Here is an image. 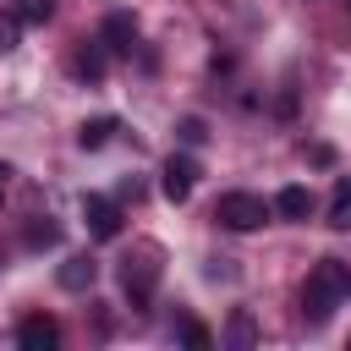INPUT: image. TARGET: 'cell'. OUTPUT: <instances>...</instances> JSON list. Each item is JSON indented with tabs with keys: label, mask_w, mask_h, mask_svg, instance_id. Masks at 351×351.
Here are the masks:
<instances>
[{
	"label": "cell",
	"mask_w": 351,
	"mask_h": 351,
	"mask_svg": "<svg viewBox=\"0 0 351 351\" xmlns=\"http://www.w3.org/2000/svg\"><path fill=\"white\" fill-rule=\"evenodd\" d=\"M351 296V269L340 258H318L307 285H302V318L307 324H329V313Z\"/></svg>",
	"instance_id": "obj_1"
},
{
	"label": "cell",
	"mask_w": 351,
	"mask_h": 351,
	"mask_svg": "<svg viewBox=\"0 0 351 351\" xmlns=\"http://www.w3.org/2000/svg\"><path fill=\"white\" fill-rule=\"evenodd\" d=\"M214 219H219L225 230H258V225L269 219V203H263L258 192H225V197L214 203Z\"/></svg>",
	"instance_id": "obj_2"
},
{
	"label": "cell",
	"mask_w": 351,
	"mask_h": 351,
	"mask_svg": "<svg viewBox=\"0 0 351 351\" xmlns=\"http://www.w3.org/2000/svg\"><path fill=\"white\" fill-rule=\"evenodd\" d=\"M159 186H165L170 203H186L192 186H197V159H192V154H170L165 170H159Z\"/></svg>",
	"instance_id": "obj_3"
},
{
	"label": "cell",
	"mask_w": 351,
	"mask_h": 351,
	"mask_svg": "<svg viewBox=\"0 0 351 351\" xmlns=\"http://www.w3.org/2000/svg\"><path fill=\"white\" fill-rule=\"evenodd\" d=\"M82 219H88V236H99V241H115L121 236V203H110L99 192L82 197Z\"/></svg>",
	"instance_id": "obj_4"
},
{
	"label": "cell",
	"mask_w": 351,
	"mask_h": 351,
	"mask_svg": "<svg viewBox=\"0 0 351 351\" xmlns=\"http://www.w3.org/2000/svg\"><path fill=\"white\" fill-rule=\"evenodd\" d=\"M121 285H126L132 307H148V296H154V285H159V263H148V258H126Z\"/></svg>",
	"instance_id": "obj_5"
},
{
	"label": "cell",
	"mask_w": 351,
	"mask_h": 351,
	"mask_svg": "<svg viewBox=\"0 0 351 351\" xmlns=\"http://www.w3.org/2000/svg\"><path fill=\"white\" fill-rule=\"evenodd\" d=\"M99 44H104L110 55H132V44H137V16H132V11H110L104 27H99Z\"/></svg>",
	"instance_id": "obj_6"
},
{
	"label": "cell",
	"mask_w": 351,
	"mask_h": 351,
	"mask_svg": "<svg viewBox=\"0 0 351 351\" xmlns=\"http://www.w3.org/2000/svg\"><path fill=\"white\" fill-rule=\"evenodd\" d=\"M55 340H60V324L44 318V313H33V318L16 324V346H27V351H49Z\"/></svg>",
	"instance_id": "obj_7"
},
{
	"label": "cell",
	"mask_w": 351,
	"mask_h": 351,
	"mask_svg": "<svg viewBox=\"0 0 351 351\" xmlns=\"http://www.w3.org/2000/svg\"><path fill=\"white\" fill-rule=\"evenodd\" d=\"M66 291H93V280H99V263L88 258V252H77V258H66L60 263V274H55Z\"/></svg>",
	"instance_id": "obj_8"
},
{
	"label": "cell",
	"mask_w": 351,
	"mask_h": 351,
	"mask_svg": "<svg viewBox=\"0 0 351 351\" xmlns=\"http://www.w3.org/2000/svg\"><path fill=\"white\" fill-rule=\"evenodd\" d=\"M274 214H285V219H307V214H313V192H307V186H285V192L274 197Z\"/></svg>",
	"instance_id": "obj_9"
},
{
	"label": "cell",
	"mask_w": 351,
	"mask_h": 351,
	"mask_svg": "<svg viewBox=\"0 0 351 351\" xmlns=\"http://www.w3.org/2000/svg\"><path fill=\"white\" fill-rule=\"evenodd\" d=\"M5 11H16L22 27H38V22L55 16V0H5Z\"/></svg>",
	"instance_id": "obj_10"
},
{
	"label": "cell",
	"mask_w": 351,
	"mask_h": 351,
	"mask_svg": "<svg viewBox=\"0 0 351 351\" xmlns=\"http://www.w3.org/2000/svg\"><path fill=\"white\" fill-rule=\"evenodd\" d=\"M104 55H110V49H104L99 38H93V44H82V49H77V71H82L88 82H99V77H104Z\"/></svg>",
	"instance_id": "obj_11"
},
{
	"label": "cell",
	"mask_w": 351,
	"mask_h": 351,
	"mask_svg": "<svg viewBox=\"0 0 351 351\" xmlns=\"http://www.w3.org/2000/svg\"><path fill=\"white\" fill-rule=\"evenodd\" d=\"M110 132H115V121H110V115H93V121H82V126H77V143H82V148H104V143H110Z\"/></svg>",
	"instance_id": "obj_12"
},
{
	"label": "cell",
	"mask_w": 351,
	"mask_h": 351,
	"mask_svg": "<svg viewBox=\"0 0 351 351\" xmlns=\"http://www.w3.org/2000/svg\"><path fill=\"white\" fill-rule=\"evenodd\" d=\"M329 225H335V230H351V181L335 186V197H329Z\"/></svg>",
	"instance_id": "obj_13"
},
{
	"label": "cell",
	"mask_w": 351,
	"mask_h": 351,
	"mask_svg": "<svg viewBox=\"0 0 351 351\" xmlns=\"http://www.w3.org/2000/svg\"><path fill=\"white\" fill-rule=\"evenodd\" d=\"M225 340H230V346H252V340H258L252 318H247V313H236V318H230V329H225Z\"/></svg>",
	"instance_id": "obj_14"
},
{
	"label": "cell",
	"mask_w": 351,
	"mask_h": 351,
	"mask_svg": "<svg viewBox=\"0 0 351 351\" xmlns=\"http://www.w3.org/2000/svg\"><path fill=\"white\" fill-rule=\"evenodd\" d=\"M16 38H22V22H16V11H0V49H16Z\"/></svg>",
	"instance_id": "obj_15"
},
{
	"label": "cell",
	"mask_w": 351,
	"mask_h": 351,
	"mask_svg": "<svg viewBox=\"0 0 351 351\" xmlns=\"http://www.w3.org/2000/svg\"><path fill=\"white\" fill-rule=\"evenodd\" d=\"M176 132H181V143H192V148H197V143H203V137H208V126H203V121H197V115H186V121H181V126H176Z\"/></svg>",
	"instance_id": "obj_16"
},
{
	"label": "cell",
	"mask_w": 351,
	"mask_h": 351,
	"mask_svg": "<svg viewBox=\"0 0 351 351\" xmlns=\"http://www.w3.org/2000/svg\"><path fill=\"white\" fill-rule=\"evenodd\" d=\"M181 340H186V346H197V351H203V346H214V335H208L203 324H186V329H181Z\"/></svg>",
	"instance_id": "obj_17"
},
{
	"label": "cell",
	"mask_w": 351,
	"mask_h": 351,
	"mask_svg": "<svg viewBox=\"0 0 351 351\" xmlns=\"http://www.w3.org/2000/svg\"><path fill=\"white\" fill-rule=\"evenodd\" d=\"M27 241H33V247H49V241H55V225H33Z\"/></svg>",
	"instance_id": "obj_18"
},
{
	"label": "cell",
	"mask_w": 351,
	"mask_h": 351,
	"mask_svg": "<svg viewBox=\"0 0 351 351\" xmlns=\"http://www.w3.org/2000/svg\"><path fill=\"white\" fill-rule=\"evenodd\" d=\"M5 181H11V165H0V192H5Z\"/></svg>",
	"instance_id": "obj_19"
}]
</instances>
